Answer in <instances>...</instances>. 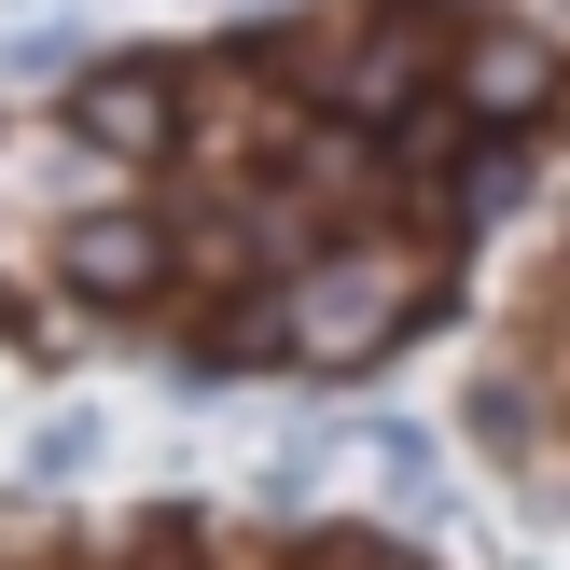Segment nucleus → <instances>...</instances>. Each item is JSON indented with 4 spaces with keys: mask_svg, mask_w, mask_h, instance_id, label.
<instances>
[{
    "mask_svg": "<svg viewBox=\"0 0 570 570\" xmlns=\"http://www.w3.org/2000/svg\"><path fill=\"white\" fill-rule=\"evenodd\" d=\"M417 306H432V250L348 237V250H321V265L293 278V348L306 362H362V348H390Z\"/></svg>",
    "mask_w": 570,
    "mask_h": 570,
    "instance_id": "1",
    "label": "nucleus"
},
{
    "mask_svg": "<svg viewBox=\"0 0 570 570\" xmlns=\"http://www.w3.org/2000/svg\"><path fill=\"white\" fill-rule=\"evenodd\" d=\"M278 70H293L306 98H334L348 126H390V111L417 98V70H432V42H417V14H390V0H348V14H306L293 42H278Z\"/></svg>",
    "mask_w": 570,
    "mask_h": 570,
    "instance_id": "2",
    "label": "nucleus"
},
{
    "mask_svg": "<svg viewBox=\"0 0 570 570\" xmlns=\"http://www.w3.org/2000/svg\"><path fill=\"white\" fill-rule=\"evenodd\" d=\"M56 293H83V306H154L167 278H181V237H167L154 209H83V223H56Z\"/></svg>",
    "mask_w": 570,
    "mask_h": 570,
    "instance_id": "3",
    "label": "nucleus"
},
{
    "mask_svg": "<svg viewBox=\"0 0 570 570\" xmlns=\"http://www.w3.org/2000/svg\"><path fill=\"white\" fill-rule=\"evenodd\" d=\"M181 139H195V154H209V167H265V154H293V111H278L265 83H250V56H223V70L195 83Z\"/></svg>",
    "mask_w": 570,
    "mask_h": 570,
    "instance_id": "4",
    "label": "nucleus"
},
{
    "mask_svg": "<svg viewBox=\"0 0 570 570\" xmlns=\"http://www.w3.org/2000/svg\"><path fill=\"white\" fill-rule=\"evenodd\" d=\"M167 139H181V83L154 56H111L83 83V154H167Z\"/></svg>",
    "mask_w": 570,
    "mask_h": 570,
    "instance_id": "5",
    "label": "nucleus"
},
{
    "mask_svg": "<svg viewBox=\"0 0 570 570\" xmlns=\"http://www.w3.org/2000/svg\"><path fill=\"white\" fill-rule=\"evenodd\" d=\"M557 70H570V56L543 42V28H501V42H473V56H460V83H445V98H460L473 126H529V111L557 98Z\"/></svg>",
    "mask_w": 570,
    "mask_h": 570,
    "instance_id": "6",
    "label": "nucleus"
},
{
    "mask_svg": "<svg viewBox=\"0 0 570 570\" xmlns=\"http://www.w3.org/2000/svg\"><path fill=\"white\" fill-rule=\"evenodd\" d=\"M376 445V488H390V515H445V445L417 432V417H390V432H362Z\"/></svg>",
    "mask_w": 570,
    "mask_h": 570,
    "instance_id": "7",
    "label": "nucleus"
},
{
    "mask_svg": "<svg viewBox=\"0 0 570 570\" xmlns=\"http://www.w3.org/2000/svg\"><path fill=\"white\" fill-rule=\"evenodd\" d=\"M473 432H488V445H529V390L488 376V390H473Z\"/></svg>",
    "mask_w": 570,
    "mask_h": 570,
    "instance_id": "8",
    "label": "nucleus"
},
{
    "mask_svg": "<svg viewBox=\"0 0 570 570\" xmlns=\"http://www.w3.org/2000/svg\"><path fill=\"white\" fill-rule=\"evenodd\" d=\"M83 460H98V417H56V432L28 445V473H83Z\"/></svg>",
    "mask_w": 570,
    "mask_h": 570,
    "instance_id": "9",
    "label": "nucleus"
},
{
    "mask_svg": "<svg viewBox=\"0 0 570 570\" xmlns=\"http://www.w3.org/2000/svg\"><path fill=\"white\" fill-rule=\"evenodd\" d=\"M501 14H515V28H543V42L570 56V0H501Z\"/></svg>",
    "mask_w": 570,
    "mask_h": 570,
    "instance_id": "10",
    "label": "nucleus"
},
{
    "mask_svg": "<svg viewBox=\"0 0 570 570\" xmlns=\"http://www.w3.org/2000/svg\"><path fill=\"white\" fill-rule=\"evenodd\" d=\"M376 570H390V557H376Z\"/></svg>",
    "mask_w": 570,
    "mask_h": 570,
    "instance_id": "11",
    "label": "nucleus"
}]
</instances>
